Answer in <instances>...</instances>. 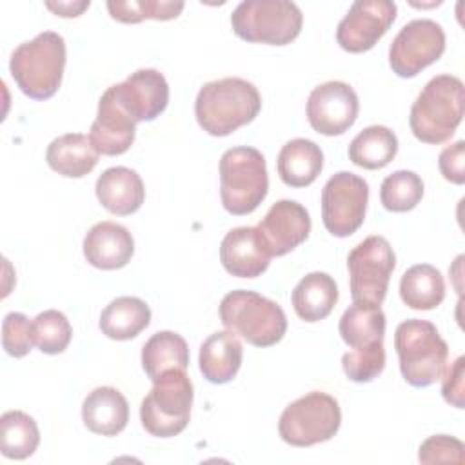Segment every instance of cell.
I'll return each mask as SVG.
<instances>
[{
  "label": "cell",
  "mask_w": 465,
  "mask_h": 465,
  "mask_svg": "<svg viewBox=\"0 0 465 465\" xmlns=\"http://www.w3.org/2000/svg\"><path fill=\"white\" fill-rule=\"evenodd\" d=\"M243 347L232 331L213 332L200 347V372L211 383H229L240 371Z\"/></svg>",
  "instance_id": "603a6c76"
},
{
  "label": "cell",
  "mask_w": 465,
  "mask_h": 465,
  "mask_svg": "<svg viewBox=\"0 0 465 465\" xmlns=\"http://www.w3.org/2000/svg\"><path fill=\"white\" fill-rule=\"evenodd\" d=\"M73 338V329L64 312L47 309L33 320L35 345L45 354H60L67 349Z\"/></svg>",
  "instance_id": "836d02e7"
},
{
  "label": "cell",
  "mask_w": 465,
  "mask_h": 465,
  "mask_svg": "<svg viewBox=\"0 0 465 465\" xmlns=\"http://www.w3.org/2000/svg\"><path fill=\"white\" fill-rule=\"evenodd\" d=\"M341 340L351 347L341 356L345 376L356 383L372 381L385 367V314L380 305L352 303L338 325Z\"/></svg>",
  "instance_id": "6da1fadb"
},
{
  "label": "cell",
  "mask_w": 465,
  "mask_h": 465,
  "mask_svg": "<svg viewBox=\"0 0 465 465\" xmlns=\"http://www.w3.org/2000/svg\"><path fill=\"white\" fill-rule=\"evenodd\" d=\"M111 89L136 124L158 118L169 104L167 80L156 69H138Z\"/></svg>",
  "instance_id": "2e32d148"
},
{
  "label": "cell",
  "mask_w": 465,
  "mask_h": 465,
  "mask_svg": "<svg viewBox=\"0 0 465 465\" xmlns=\"http://www.w3.org/2000/svg\"><path fill=\"white\" fill-rule=\"evenodd\" d=\"M187 341L173 331L154 332L142 347V367L151 381L171 369H187Z\"/></svg>",
  "instance_id": "f1b7e54d"
},
{
  "label": "cell",
  "mask_w": 465,
  "mask_h": 465,
  "mask_svg": "<svg viewBox=\"0 0 465 465\" xmlns=\"http://www.w3.org/2000/svg\"><path fill=\"white\" fill-rule=\"evenodd\" d=\"M94 191L102 207L116 216H127L136 213L145 198V189L140 174L124 165L105 169L98 176Z\"/></svg>",
  "instance_id": "44dd1931"
},
{
  "label": "cell",
  "mask_w": 465,
  "mask_h": 465,
  "mask_svg": "<svg viewBox=\"0 0 465 465\" xmlns=\"http://www.w3.org/2000/svg\"><path fill=\"white\" fill-rule=\"evenodd\" d=\"M65 40L54 31H44L20 44L9 60V71L18 89L33 100L51 98L64 76Z\"/></svg>",
  "instance_id": "277c9868"
},
{
  "label": "cell",
  "mask_w": 465,
  "mask_h": 465,
  "mask_svg": "<svg viewBox=\"0 0 465 465\" xmlns=\"http://www.w3.org/2000/svg\"><path fill=\"white\" fill-rule=\"evenodd\" d=\"M423 196V182L414 171H394L383 178L380 187V202L387 211H412Z\"/></svg>",
  "instance_id": "1f68e13d"
},
{
  "label": "cell",
  "mask_w": 465,
  "mask_h": 465,
  "mask_svg": "<svg viewBox=\"0 0 465 465\" xmlns=\"http://www.w3.org/2000/svg\"><path fill=\"white\" fill-rule=\"evenodd\" d=\"M134 254L131 232L116 222H100L93 225L84 238L85 260L104 271L125 267Z\"/></svg>",
  "instance_id": "ffe728a7"
},
{
  "label": "cell",
  "mask_w": 465,
  "mask_h": 465,
  "mask_svg": "<svg viewBox=\"0 0 465 465\" xmlns=\"http://www.w3.org/2000/svg\"><path fill=\"white\" fill-rule=\"evenodd\" d=\"M394 349L409 385L429 387L443 376L449 347L434 323L420 318L401 322L394 332Z\"/></svg>",
  "instance_id": "5b68a950"
},
{
  "label": "cell",
  "mask_w": 465,
  "mask_h": 465,
  "mask_svg": "<svg viewBox=\"0 0 465 465\" xmlns=\"http://www.w3.org/2000/svg\"><path fill=\"white\" fill-rule=\"evenodd\" d=\"M360 102L354 89L338 80L316 85L307 98V120L311 127L325 136L349 131L358 118Z\"/></svg>",
  "instance_id": "9a60e30c"
},
{
  "label": "cell",
  "mask_w": 465,
  "mask_h": 465,
  "mask_svg": "<svg viewBox=\"0 0 465 465\" xmlns=\"http://www.w3.org/2000/svg\"><path fill=\"white\" fill-rule=\"evenodd\" d=\"M267 243L271 256H283L307 240L311 216L294 200H278L256 225Z\"/></svg>",
  "instance_id": "e0dca14e"
},
{
  "label": "cell",
  "mask_w": 465,
  "mask_h": 465,
  "mask_svg": "<svg viewBox=\"0 0 465 465\" xmlns=\"http://www.w3.org/2000/svg\"><path fill=\"white\" fill-rule=\"evenodd\" d=\"M400 296L411 309H436L445 298V282L441 272L429 263L409 267L400 280Z\"/></svg>",
  "instance_id": "83f0119b"
},
{
  "label": "cell",
  "mask_w": 465,
  "mask_h": 465,
  "mask_svg": "<svg viewBox=\"0 0 465 465\" xmlns=\"http://www.w3.org/2000/svg\"><path fill=\"white\" fill-rule=\"evenodd\" d=\"M271 258L258 227H234L220 243V262L223 269L238 278H256L263 274Z\"/></svg>",
  "instance_id": "d6986e66"
},
{
  "label": "cell",
  "mask_w": 465,
  "mask_h": 465,
  "mask_svg": "<svg viewBox=\"0 0 465 465\" xmlns=\"http://www.w3.org/2000/svg\"><path fill=\"white\" fill-rule=\"evenodd\" d=\"M220 322L254 347H271L287 331L283 309L276 302L245 289L231 291L222 298Z\"/></svg>",
  "instance_id": "8992f818"
},
{
  "label": "cell",
  "mask_w": 465,
  "mask_h": 465,
  "mask_svg": "<svg viewBox=\"0 0 465 465\" xmlns=\"http://www.w3.org/2000/svg\"><path fill=\"white\" fill-rule=\"evenodd\" d=\"M303 15L289 0H245L231 15L234 35L245 42L287 45L302 31Z\"/></svg>",
  "instance_id": "9c48e42d"
},
{
  "label": "cell",
  "mask_w": 465,
  "mask_h": 465,
  "mask_svg": "<svg viewBox=\"0 0 465 465\" xmlns=\"http://www.w3.org/2000/svg\"><path fill=\"white\" fill-rule=\"evenodd\" d=\"M445 51V33L430 18H416L405 24L389 47L392 73L412 78L434 64Z\"/></svg>",
  "instance_id": "4fadbf2b"
},
{
  "label": "cell",
  "mask_w": 465,
  "mask_h": 465,
  "mask_svg": "<svg viewBox=\"0 0 465 465\" xmlns=\"http://www.w3.org/2000/svg\"><path fill=\"white\" fill-rule=\"evenodd\" d=\"M40 443L36 421L22 411H7L0 416V450L9 460L29 458Z\"/></svg>",
  "instance_id": "4dcf8cb0"
},
{
  "label": "cell",
  "mask_w": 465,
  "mask_h": 465,
  "mask_svg": "<svg viewBox=\"0 0 465 465\" xmlns=\"http://www.w3.org/2000/svg\"><path fill=\"white\" fill-rule=\"evenodd\" d=\"M82 420L94 434L116 436L129 421V403L118 389L96 387L82 403Z\"/></svg>",
  "instance_id": "7402d4cb"
},
{
  "label": "cell",
  "mask_w": 465,
  "mask_h": 465,
  "mask_svg": "<svg viewBox=\"0 0 465 465\" xmlns=\"http://www.w3.org/2000/svg\"><path fill=\"white\" fill-rule=\"evenodd\" d=\"M463 443L458 438L447 436V434H436L427 438L420 445L418 460L421 463H458L461 465L465 456H463Z\"/></svg>",
  "instance_id": "d590c367"
},
{
  "label": "cell",
  "mask_w": 465,
  "mask_h": 465,
  "mask_svg": "<svg viewBox=\"0 0 465 465\" xmlns=\"http://www.w3.org/2000/svg\"><path fill=\"white\" fill-rule=\"evenodd\" d=\"M193 383L185 369H171L153 381V389L142 400V427L156 438L180 434L191 418Z\"/></svg>",
  "instance_id": "ba28073f"
},
{
  "label": "cell",
  "mask_w": 465,
  "mask_h": 465,
  "mask_svg": "<svg viewBox=\"0 0 465 465\" xmlns=\"http://www.w3.org/2000/svg\"><path fill=\"white\" fill-rule=\"evenodd\" d=\"M276 167L285 185L307 187L322 173L323 153L312 140L294 138L280 149Z\"/></svg>",
  "instance_id": "d4e9b609"
},
{
  "label": "cell",
  "mask_w": 465,
  "mask_h": 465,
  "mask_svg": "<svg viewBox=\"0 0 465 465\" xmlns=\"http://www.w3.org/2000/svg\"><path fill=\"white\" fill-rule=\"evenodd\" d=\"M2 345L13 358H24L35 345L33 322L22 312H9L2 322Z\"/></svg>",
  "instance_id": "e575fe53"
},
{
  "label": "cell",
  "mask_w": 465,
  "mask_h": 465,
  "mask_svg": "<svg viewBox=\"0 0 465 465\" xmlns=\"http://www.w3.org/2000/svg\"><path fill=\"white\" fill-rule=\"evenodd\" d=\"M438 167L447 182L461 185L465 182V142L458 140L447 145L438 158Z\"/></svg>",
  "instance_id": "74e56055"
},
{
  "label": "cell",
  "mask_w": 465,
  "mask_h": 465,
  "mask_svg": "<svg viewBox=\"0 0 465 465\" xmlns=\"http://www.w3.org/2000/svg\"><path fill=\"white\" fill-rule=\"evenodd\" d=\"M369 202L367 182L349 171H340L327 180L322 191V220L325 229L338 238L356 232Z\"/></svg>",
  "instance_id": "7c38bea8"
},
{
  "label": "cell",
  "mask_w": 465,
  "mask_h": 465,
  "mask_svg": "<svg viewBox=\"0 0 465 465\" xmlns=\"http://www.w3.org/2000/svg\"><path fill=\"white\" fill-rule=\"evenodd\" d=\"M183 9V2H167V0H109L107 11L111 18L122 24H138L142 20H173Z\"/></svg>",
  "instance_id": "d6a6232c"
},
{
  "label": "cell",
  "mask_w": 465,
  "mask_h": 465,
  "mask_svg": "<svg viewBox=\"0 0 465 465\" xmlns=\"http://www.w3.org/2000/svg\"><path fill=\"white\" fill-rule=\"evenodd\" d=\"M45 7L51 9L53 13H56L58 16L71 18V16L82 15V11L89 7V0H87V2H58V4L45 2Z\"/></svg>",
  "instance_id": "f35d334b"
},
{
  "label": "cell",
  "mask_w": 465,
  "mask_h": 465,
  "mask_svg": "<svg viewBox=\"0 0 465 465\" xmlns=\"http://www.w3.org/2000/svg\"><path fill=\"white\" fill-rule=\"evenodd\" d=\"M396 4L391 0H358L341 18L336 42L347 53H365L389 31L396 18Z\"/></svg>",
  "instance_id": "5bb4252c"
},
{
  "label": "cell",
  "mask_w": 465,
  "mask_h": 465,
  "mask_svg": "<svg viewBox=\"0 0 465 465\" xmlns=\"http://www.w3.org/2000/svg\"><path fill=\"white\" fill-rule=\"evenodd\" d=\"M136 122L125 113L111 87L100 96L98 113L91 124L89 140L93 147L105 156L124 154L134 142Z\"/></svg>",
  "instance_id": "ac0fdd59"
},
{
  "label": "cell",
  "mask_w": 465,
  "mask_h": 465,
  "mask_svg": "<svg viewBox=\"0 0 465 465\" xmlns=\"http://www.w3.org/2000/svg\"><path fill=\"white\" fill-rule=\"evenodd\" d=\"M291 300L298 318L314 323L332 312L338 302V285L327 272H309L298 282Z\"/></svg>",
  "instance_id": "484cf974"
},
{
  "label": "cell",
  "mask_w": 465,
  "mask_h": 465,
  "mask_svg": "<svg viewBox=\"0 0 465 465\" xmlns=\"http://www.w3.org/2000/svg\"><path fill=\"white\" fill-rule=\"evenodd\" d=\"M341 425L338 401L322 391L289 403L278 421L280 438L292 447H311L331 440Z\"/></svg>",
  "instance_id": "30bf717a"
},
{
  "label": "cell",
  "mask_w": 465,
  "mask_h": 465,
  "mask_svg": "<svg viewBox=\"0 0 465 465\" xmlns=\"http://www.w3.org/2000/svg\"><path fill=\"white\" fill-rule=\"evenodd\" d=\"M398 153V138L385 125H369L360 131L349 145V160L363 169L374 171L389 165Z\"/></svg>",
  "instance_id": "f546056e"
},
{
  "label": "cell",
  "mask_w": 465,
  "mask_h": 465,
  "mask_svg": "<svg viewBox=\"0 0 465 465\" xmlns=\"http://www.w3.org/2000/svg\"><path fill=\"white\" fill-rule=\"evenodd\" d=\"M396 254L383 236H369L347 256L349 285L354 303L381 305L387 294Z\"/></svg>",
  "instance_id": "8fae6325"
},
{
  "label": "cell",
  "mask_w": 465,
  "mask_h": 465,
  "mask_svg": "<svg viewBox=\"0 0 465 465\" xmlns=\"http://www.w3.org/2000/svg\"><path fill=\"white\" fill-rule=\"evenodd\" d=\"M98 154L100 153L93 147L89 136L82 133H67L47 145L45 162L54 173L65 178H82L96 167Z\"/></svg>",
  "instance_id": "cb8c5ba5"
},
{
  "label": "cell",
  "mask_w": 465,
  "mask_h": 465,
  "mask_svg": "<svg viewBox=\"0 0 465 465\" xmlns=\"http://www.w3.org/2000/svg\"><path fill=\"white\" fill-rule=\"evenodd\" d=\"M262 109L258 89L236 76L207 82L194 100L198 125L211 136H227L252 122Z\"/></svg>",
  "instance_id": "7a4b0ae2"
},
{
  "label": "cell",
  "mask_w": 465,
  "mask_h": 465,
  "mask_svg": "<svg viewBox=\"0 0 465 465\" xmlns=\"http://www.w3.org/2000/svg\"><path fill=\"white\" fill-rule=\"evenodd\" d=\"M463 82L458 76L438 74L430 78L411 107L412 134L423 143L447 142L463 118Z\"/></svg>",
  "instance_id": "3957f363"
},
{
  "label": "cell",
  "mask_w": 465,
  "mask_h": 465,
  "mask_svg": "<svg viewBox=\"0 0 465 465\" xmlns=\"http://www.w3.org/2000/svg\"><path fill=\"white\" fill-rule=\"evenodd\" d=\"M465 358L458 356L454 360V363L447 369V372L441 376L443 383H441V396L443 400L456 407V409H463L465 407Z\"/></svg>",
  "instance_id": "8d00e7d4"
},
{
  "label": "cell",
  "mask_w": 465,
  "mask_h": 465,
  "mask_svg": "<svg viewBox=\"0 0 465 465\" xmlns=\"http://www.w3.org/2000/svg\"><path fill=\"white\" fill-rule=\"evenodd\" d=\"M151 323L149 305L136 296L114 298L100 314V331L118 341L136 338Z\"/></svg>",
  "instance_id": "4316f807"
},
{
  "label": "cell",
  "mask_w": 465,
  "mask_h": 465,
  "mask_svg": "<svg viewBox=\"0 0 465 465\" xmlns=\"http://www.w3.org/2000/svg\"><path fill=\"white\" fill-rule=\"evenodd\" d=\"M269 176L263 154L254 147H232L220 158V198L227 213H252L267 196Z\"/></svg>",
  "instance_id": "52a82bcc"
}]
</instances>
